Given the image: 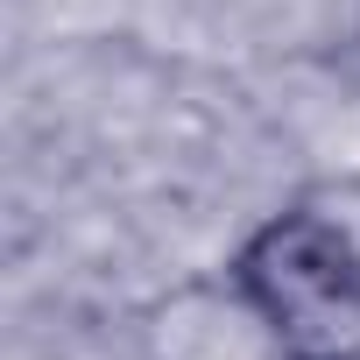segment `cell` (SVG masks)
Here are the masks:
<instances>
[{
  "mask_svg": "<svg viewBox=\"0 0 360 360\" xmlns=\"http://www.w3.org/2000/svg\"><path fill=\"white\" fill-rule=\"evenodd\" d=\"M233 290L283 360H360V233L339 212H269L233 255Z\"/></svg>",
  "mask_w": 360,
  "mask_h": 360,
  "instance_id": "1",
  "label": "cell"
}]
</instances>
